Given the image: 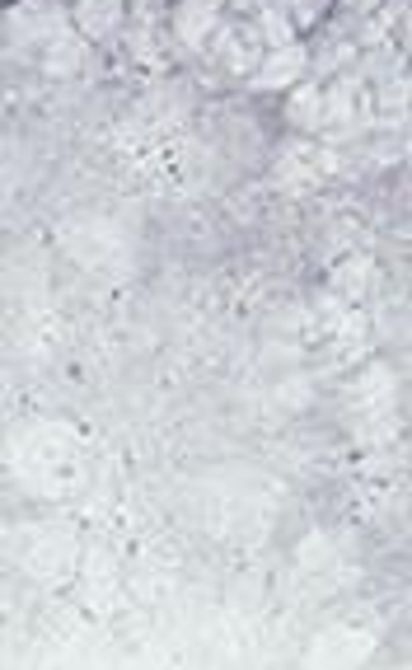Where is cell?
<instances>
[{"instance_id":"obj_1","label":"cell","mask_w":412,"mask_h":670,"mask_svg":"<svg viewBox=\"0 0 412 670\" xmlns=\"http://www.w3.org/2000/svg\"><path fill=\"white\" fill-rule=\"evenodd\" d=\"M309 67V57L300 43H286V48H272V57L262 61V67L254 71V90H286V85H296V80L305 75Z\"/></svg>"},{"instance_id":"obj_3","label":"cell","mask_w":412,"mask_h":670,"mask_svg":"<svg viewBox=\"0 0 412 670\" xmlns=\"http://www.w3.org/2000/svg\"><path fill=\"white\" fill-rule=\"evenodd\" d=\"M258 43H262L258 29H225V33H220V43H216V57H220L235 75H244V71L254 67Z\"/></svg>"},{"instance_id":"obj_2","label":"cell","mask_w":412,"mask_h":670,"mask_svg":"<svg viewBox=\"0 0 412 670\" xmlns=\"http://www.w3.org/2000/svg\"><path fill=\"white\" fill-rule=\"evenodd\" d=\"M216 14H220V0H183V6L174 10V38L183 48H202L206 33L216 29Z\"/></svg>"},{"instance_id":"obj_4","label":"cell","mask_w":412,"mask_h":670,"mask_svg":"<svg viewBox=\"0 0 412 670\" xmlns=\"http://www.w3.org/2000/svg\"><path fill=\"white\" fill-rule=\"evenodd\" d=\"M258 24H262V33H258V38H267L272 48L296 43V24L286 19V10H281V6H267V0H262V6H258Z\"/></svg>"},{"instance_id":"obj_5","label":"cell","mask_w":412,"mask_h":670,"mask_svg":"<svg viewBox=\"0 0 412 670\" xmlns=\"http://www.w3.org/2000/svg\"><path fill=\"white\" fill-rule=\"evenodd\" d=\"M230 6H235V10L244 14V10H258V6H262V0H230Z\"/></svg>"}]
</instances>
